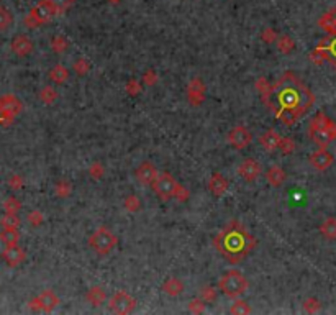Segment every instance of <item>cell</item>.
<instances>
[{
  "label": "cell",
  "mask_w": 336,
  "mask_h": 315,
  "mask_svg": "<svg viewBox=\"0 0 336 315\" xmlns=\"http://www.w3.org/2000/svg\"><path fill=\"white\" fill-rule=\"evenodd\" d=\"M67 46H69V43L64 37H54L51 41V48L56 53H64L67 50Z\"/></svg>",
  "instance_id": "obj_37"
},
{
  "label": "cell",
  "mask_w": 336,
  "mask_h": 315,
  "mask_svg": "<svg viewBox=\"0 0 336 315\" xmlns=\"http://www.w3.org/2000/svg\"><path fill=\"white\" fill-rule=\"evenodd\" d=\"M266 178H268V183L272 187H281L284 184L287 174H285V171L282 169L281 166H271L268 174H266Z\"/></svg>",
  "instance_id": "obj_21"
},
{
  "label": "cell",
  "mask_w": 336,
  "mask_h": 315,
  "mask_svg": "<svg viewBox=\"0 0 336 315\" xmlns=\"http://www.w3.org/2000/svg\"><path fill=\"white\" fill-rule=\"evenodd\" d=\"M0 225H2V228H18L20 217L17 214H5L2 219H0Z\"/></svg>",
  "instance_id": "obj_31"
},
{
  "label": "cell",
  "mask_w": 336,
  "mask_h": 315,
  "mask_svg": "<svg viewBox=\"0 0 336 315\" xmlns=\"http://www.w3.org/2000/svg\"><path fill=\"white\" fill-rule=\"evenodd\" d=\"M187 92H189V102H191L192 105L199 107V105L204 103V100H205V86L200 79H192L191 84H189Z\"/></svg>",
  "instance_id": "obj_12"
},
{
  "label": "cell",
  "mask_w": 336,
  "mask_h": 315,
  "mask_svg": "<svg viewBox=\"0 0 336 315\" xmlns=\"http://www.w3.org/2000/svg\"><path fill=\"white\" fill-rule=\"evenodd\" d=\"M251 312H253V309L249 307V304L246 300H241V299L235 300L233 305L230 307V313H235V315H248Z\"/></svg>",
  "instance_id": "obj_29"
},
{
  "label": "cell",
  "mask_w": 336,
  "mask_h": 315,
  "mask_svg": "<svg viewBox=\"0 0 336 315\" xmlns=\"http://www.w3.org/2000/svg\"><path fill=\"white\" fill-rule=\"evenodd\" d=\"M261 38L266 41V43H272V41H276L277 34H276L274 30H272V28H266V30L261 33Z\"/></svg>",
  "instance_id": "obj_50"
},
{
  "label": "cell",
  "mask_w": 336,
  "mask_h": 315,
  "mask_svg": "<svg viewBox=\"0 0 336 315\" xmlns=\"http://www.w3.org/2000/svg\"><path fill=\"white\" fill-rule=\"evenodd\" d=\"M59 304V297L50 289H46L40 294L38 297L30 300V309L31 310H41V312H53Z\"/></svg>",
  "instance_id": "obj_8"
},
{
  "label": "cell",
  "mask_w": 336,
  "mask_h": 315,
  "mask_svg": "<svg viewBox=\"0 0 336 315\" xmlns=\"http://www.w3.org/2000/svg\"><path fill=\"white\" fill-rule=\"evenodd\" d=\"M279 150H281L284 155H290V153L295 151V142H293V139L289 138V136L281 138V143H279Z\"/></svg>",
  "instance_id": "obj_36"
},
{
  "label": "cell",
  "mask_w": 336,
  "mask_h": 315,
  "mask_svg": "<svg viewBox=\"0 0 336 315\" xmlns=\"http://www.w3.org/2000/svg\"><path fill=\"white\" fill-rule=\"evenodd\" d=\"M20 112H22V102L15 95L7 94L0 97V115H2L4 120L12 122Z\"/></svg>",
  "instance_id": "obj_9"
},
{
  "label": "cell",
  "mask_w": 336,
  "mask_h": 315,
  "mask_svg": "<svg viewBox=\"0 0 336 315\" xmlns=\"http://www.w3.org/2000/svg\"><path fill=\"white\" fill-rule=\"evenodd\" d=\"M333 161H334L333 155H331L330 151H326V148H321L318 151H315L313 155L310 156L312 166L315 167V169H318V171L328 169V167L333 164Z\"/></svg>",
  "instance_id": "obj_14"
},
{
  "label": "cell",
  "mask_w": 336,
  "mask_h": 315,
  "mask_svg": "<svg viewBox=\"0 0 336 315\" xmlns=\"http://www.w3.org/2000/svg\"><path fill=\"white\" fill-rule=\"evenodd\" d=\"M108 2H110V4H118L120 0H108Z\"/></svg>",
  "instance_id": "obj_51"
},
{
  "label": "cell",
  "mask_w": 336,
  "mask_h": 315,
  "mask_svg": "<svg viewBox=\"0 0 336 315\" xmlns=\"http://www.w3.org/2000/svg\"><path fill=\"white\" fill-rule=\"evenodd\" d=\"M40 99L43 103L46 105H51L58 100V92H56V89H53L51 86H46L40 90Z\"/></svg>",
  "instance_id": "obj_28"
},
{
  "label": "cell",
  "mask_w": 336,
  "mask_h": 315,
  "mask_svg": "<svg viewBox=\"0 0 336 315\" xmlns=\"http://www.w3.org/2000/svg\"><path fill=\"white\" fill-rule=\"evenodd\" d=\"M158 79H159L158 74H156V71H153V69H150V71H146L143 74V82L146 84V86H155Z\"/></svg>",
  "instance_id": "obj_46"
},
{
  "label": "cell",
  "mask_w": 336,
  "mask_h": 315,
  "mask_svg": "<svg viewBox=\"0 0 336 315\" xmlns=\"http://www.w3.org/2000/svg\"><path fill=\"white\" fill-rule=\"evenodd\" d=\"M320 309H321V304H320V300H318V299H315V297L305 299V302H304V310H305L307 313H317Z\"/></svg>",
  "instance_id": "obj_35"
},
{
  "label": "cell",
  "mask_w": 336,
  "mask_h": 315,
  "mask_svg": "<svg viewBox=\"0 0 336 315\" xmlns=\"http://www.w3.org/2000/svg\"><path fill=\"white\" fill-rule=\"evenodd\" d=\"M71 192H72V186L69 181H59V183L56 184V195H58V197L66 199L71 195Z\"/></svg>",
  "instance_id": "obj_32"
},
{
  "label": "cell",
  "mask_w": 336,
  "mask_h": 315,
  "mask_svg": "<svg viewBox=\"0 0 336 315\" xmlns=\"http://www.w3.org/2000/svg\"><path fill=\"white\" fill-rule=\"evenodd\" d=\"M187 310L191 313H204L205 312V300L204 299H194L189 302Z\"/></svg>",
  "instance_id": "obj_38"
},
{
  "label": "cell",
  "mask_w": 336,
  "mask_h": 315,
  "mask_svg": "<svg viewBox=\"0 0 336 315\" xmlns=\"http://www.w3.org/2000/svg\"><path fill=\"white\" fill-rule=\"evenodd\" d=\"M22 208V202H20L17 197H9L4 202V210L7 214H17Z\"/></svg>",
  "instance_id": "obj_34"
},
{
  "label": "cell",
  "mask_w": 336,
  "mask_h": 315,
  "mask_svg": "<svg viewBox=\"0 0 336 315\" xmlns=\"http://www.w3.org/2000/svg\"><path fill=\"white\" fill-rule=\"evenodd\" d=\"M127 92L133 97L138 95L139 92H141V84H139L136 79H130L128 84H127Z\"/></svg>",
  "instance_id": "obj_45"
},
{
  "label": "cell",
  "mask_w": 336,
  "mask_h": 315,
  "mask_svg": "<svg viewBox=\"0 0 336 315\" xmlns=\"http://www.w3.org/2000/svg\"><path fill=\"white\" fill-rule=\"evenodd\" d=\"M163 291L167 294V296L177 297L179 294H182V291H184V284H182L177 277H169V279H166V281H164Z\"/></svg>",
  "instance_id": "obj_23"
},
{
  "label": "cell",
  "mask_w": 336,
  "mask_h": 315,
  "mask_svg": "<svg viewBox=\"0 0 336 315\" xmlns=\"http://www.w3.org/2000/svg\"><path fill=\"white\" fill-rule=\"evenodd\" d=\"M50 79L54 84H64L69 79V71L62 64H56L50 71Z\"/></svg>",
  "instance_id": "obj_26"
},
{
  "label": "cell",
  "mask_w": 336,
  "mask_h": 315,
  "mask_svg": "<svg viewBox=\"0 0 336 315\" xmlns=\"http://www.w3.org/2000/svg\"><path fill=\"white\" fill-rule=\"evenodd\" d=\"M103 172H105V169H103V166L100 163H94L92 166L89 167V174L95 179H100L103 176Z\"/></svg>",
  "instance_id": "obj_47"
},
{
  "label": "cell",
  "mask_w": 336,
  "mask_h": 315,
  "mask_svg": "<svg viewBox=\"0 0 336 315\" xmlns=\"http://www.w3.org/2000/svg\"><path fill=\"white\" fill-rule=\"evenodd\" d=\"M89 244H90V248H94L99 255H107L118 244V238L115 233H111L108 228L100 227L90 235Z\"/></svg>",
  "instance_id": "obj_4"
},
{
  "label": "cell",
  "mask_w": 336,
  "mask_h": 315,
  "mask_svg": "<svg viewBox=\"0 0 336 315\" xmlns=\"http://www.w3.org/2000/svg\"><path fill=\"white\" fill-rule=\"evenodd\" d=\"M86 299H87V302H90L94 307H100L105 300H107V294H105V291L99 288V286H94V288H90L87 291Z\"/></svg>",
  "instance_id": "obj_22"
},
{
  "label": "cell",
  "mask_w": 336,
  "mask_h": 315,
  "mask_svg": "<svg viewBox=\"0 0 336 315\" xmlns=\"http://www.w3.org/2000/svg\"><path fill=\"white\" fill-rule=\"evenodd\" d=\"M238 174H240L241 179H244L246 183H253V181L257 179L259 174H261V166H259L256 159L248 158L240 164V167H238Z\"/></svg>",
  "instance_id": "obj_11"
},
{
  "label": "cell",
  "mask_w": 336,
  "mask_h": 315,
  "mask_svg": "<svg viewBox=\"0 0 336 315\" xmlns=\"http://www.w3.org/2000/svg\"><path fill=\"white\" fill-rule=\"evenodd\" d=\"M158 174H159L158 169H156V167L153 166L151 163H143V164H139L138 169H136V179H138L141 184L151 186V184L156 181Z\"/></svg>",
  "instance_id": "obj_15"
},
{
  "label": "cell",
  "mask_w": 336,
  "mask_h": 315,
  "mask_svg": "<svg viewBox=\"0 0 336 315\" xmlns=\"http://www.w3.org/2000/svg\"><path fill=\"white\" fill-rule=\"evenodd\" d=\"M10 25H12V13L7 9H2V7H0V31L7 30Z\"/></svg>",
  "instance_id": "obj_40"
},
{
  "label": "cell",
  "mask_w": 336,
  "mask_h": 315,
  "mask_svg": "<svg viewBox=\"0 0 336 315\" xmlns=\"http://www.w3.org/2000/svg\"><path fill=\"white\" fill-rule=\"evenodd\" d=\"M320 233H321V236H325L326 240H334L336 238V219L334 217H330V219H326L323 223H321Z\"/></svg>",
  "instance_id": "obj_25"
},
{
  "label": "cell",
  "mask_w": 336,
  "mask_h": 315,
  "mask_svg": "<svg viewBox=\"0 0 336 315\" xmlns=\"http://www.w3.org/2000/svg\"><path fill=\"white\" fill-rule=\"evenodd\" d=\"M2 258L9 266H18L20 263L25 261L26 255H25V251L18 247V244H12V247H5Z\"/></svg>",
  "instance_id": "obj_16"
},
{
  "label": "cell",
  "mask_w": 336,
  "mask_h": 315,
  "mask_svg": "<svg viewBox=\"0 0 336 315\" xmlns=\"http://www.w3.org/2000/svg\"><path fill=\"white\" fill-rule=\"evenodd\" d=\"M313 100L315 97L309 87L292 73L284 74L271 87V92L264 97V102L287 127H292L297 118L310 109Z\"/></svg>",
  "instance_id": "obj_1"
},
{
  "label": "cell",
  "mask_w": 336,
  "mask_h": 315,
  "mask_svg": "<svg viewBox=\"0 0 336 315\" xmlns=\"http://www.w3.org/2000/svg\"><path fill=\"white\" fill-rule=\"evenodd\" d=\"M0 241H2L5 247L18 244V241H20L18 228H4L2 232H0Z\"/></svg>",
  "instance_id": "obj_24"
},
{
  "label": "cell",
  "mask_w": 336,
  "mask_h": 315,
  "mask_svg": "<svg viewBox=\"0 0 336 315\" xmlns=\"http://www.w3.org/2000/svg\"><path fill=\"white\" fill-rule=\"evenodd\" d=\"M279 143H281V135H279L276 130H268L261 136V145L266 151L279 150Z\"/></svg>",
  "instance_id": "obj_19"
},
{
  "label": "cell",
  "mask_w": 336,
  "mask_h": 315,
  "mask_svg": "<svg viewBox=\"0 0 336 315\" xmlns=\"http://www.w3.org/2000/svg\"><path fill=\"white\" fill-rule=\"evenodd\" d=\"M277 48H279V51H281V53L290 54L293 51V48H295V43H293V40L290 37L282 34V37L277 40Z\"/></svg>",
  "instance_id": "obj_30"
},
{
  "label": "cell",
  "mask_w": 336,
  "mask_h": 315,
  "mask_svg": "<svg viewBox=\"0 0 336 315\" xmlns=\"http://www.w3.org/2000/svg\"><path fill=\"white\" fill-rule=\"evenodd\" d=\"M151 186H153V191H155L161 199L167 200V199H172L174 195H176L179 183L171 176L169 172H159L156 181Z\"/></svg>",
  "instance_id": "obj_6"
},
{
  "label": "cell",
  "mask_w": 336,
  "mask_h": 315,
  "mask_svg": "<svg viewBox=\"0 0 336 315\" xmlns=\"http://www.w3.org/2000/svg\"><path fill=\"white\" fill-rule=\"evenodd\" d=\"M208 189L212 191V194L215 195V197H221V195L228 191V181H227V178L223 176V174H220V172H213L212 178H210Z\"/></svg>",
  "instance_id": "obj_18"
},
{
  "label": "cell",
  "mask_w": 336,
  "mask_h": 315,
  "mask_svg": "<svg viewBox=\"0 0 336 315\" xmlns=\"http://www.w3.org/2000/svg\"><path fill=\"white\" fill-rule=\"evenodd\" d=\"M330 127H334V123L325 114H321V112H318V114L313 117V120L310 122V130H315V128H330Z\"/></svg>",
  "instance_id": "obj_27"
},
{
  "label": "cell",
  "mask_w": 336,
  "mask_h": 315,
  "mask_svg": "<svg viewBox=\"0 0 336 315\" xmlns=\"http://www.w3.org/2000/svg\"><path fill=\"white\" fill-rule=\"evenodd\" d=\"M26 220L30 222V225H33V227H40L41 223L45 222V217H43V214L40 212V210H33V212L28 214Z\"/></svg>",
  "instance_id": "obj_42"
},
{
  "label": "cell",
  "mask_w": 336,
  "mask_h": 315,
  "mask_svg": "<svg viewBox=\"0 0 336 315\" xmlns=\"http://www.w3.org/2000/svg\"><path fill=\"white\" fill-rule=\"evenodd\" d=\"M251 139H253V135H251V131L244 127H235L228 133V143L236 150L246 148V146L251 143Z\"/></svg>",
  "instance_id": "obj_10"
},
{
  "label": "cell",
  "mask_w": 336,
  "mask_h": 315,
  "mask_svg": "<svg viewBox=\"0 0 336 315\" xmlns=\"http://www.w3.org/2000/svg\"><path fill=\"white\" fill-rule=\"evenodd\" d=\"M321 48H325L326 53H328V58H336V38L334 40H321L320 43Z\"/></svg>",
  "instance_id": "obj_43"
},
{
  "label": "cell",
  "mask_w": 336,
  "mask_h": 315,
  "mask_svg": "<svg viewBox=\"0 0 336 315\" xmlns=\"http://www.w3.org/2000/svg\"><path fill=\"white\" fill-rule=\"evenodd\" d=\"M135 307H136V300L125 291L115 292L108 300V309L114 313H120V315L130 313L135 310Z\"/></svg>",
  "instance_id": "obj_7"
},
{
  "label": "cell",
  "mask_w": 336,
  "mask_h": 315,
  "mask_svg": "<svg viewBox=\"0 0 336 315\" xmlns=\"http://www.w3.org/2000/svg\"><path fill=\"white\" fill-rule=\"evenodd\" d=\"M213 243L218 253L223 258H227L230 263H238L244 260L256 247L254 236L240 222L230 223L223 232L216 235Z\"/></svg>",
  "instance_id": "obj_2"
},
{
  "label": "cell",
  "mask_w": 336,
  "mask_h": 315,
  "mask_svg": "<svg viewBox=\"0 0 336 315\" xmlns=\"http://www.w3.org/2000/svg\"><path fill=\"white\" fill-rule=\"evenodd\" d=\"M189 191L184 187V186H180L179 184V187H177V191H176V195H174V199H176L177 202H185L187 199H189Z\"/></svg>",
  "instance_id": "obj_48"
},
{
  "label": "cell",
  "mask_w": 336,
  "mask_h": 315,
  "mask_svg": "<svg viewBox=\"0 0 336 315\" xmlns=\"http://www.w3.org/2000/svg\"><path fill=\"white\" fill-rule=\"evenodd\" d=\"M72 67H74V73L78 74V76H86V74L90 71L92 64H90V62H89L86 58H79V59L72 64Z\"/></svg>",
  "instance_id": "obj_33"
},
{
  "label": "cell",
  "mask_w": 336,
  "mask_h": 315,
  "mask_svg": "<svg viewBox=\"0 0 336 315\" xmlns=\"http://www.w3.org/2000/svg\"><path fill=\"white\" fill-rule=\"evenodd\" d=\"M310 135L313 138V142L317 143L318 146H321V148H326V146L336 138V125H334V127H330V128H315V130H310Z\"/></svg>",
  "instance_id": "obj_13"
},
{
  "label": "cell",
  "mask_w": 336,
  "mask_h": 315,
  "mask_svg": "<svg viewBox=\"0 0 336 315\" xmlns=\"http://www.w3.org/2000/svg\"><path fill=\"white\" fill-rule=\"evenodd\" d=\"M56 15L54 7L48 0H41L38 5H34L31 12L25 17V25L28 28H36L43 23H48Z\"/></svg>",
  "instance_id": "obj_5"
},
{
  "label": "cell",
  "mask_w": 336,
  "mask_h": 315,
  "mask_svg": "<svg viewBox=\"0 0 336 315\" xmlns=\"http://www.w3.org/2000/svg\"><path fill=\"white\" fill-rule=\"evenodd\" d=\"M9 186L13 189V191H18V189H22V186H23L22 176H18V174H13V176L9 179Z\"/></svg>",
  "instance_id": "obj_49"
},
{
  "label": "cell",
  "mask_w": 336,
  "mask_h": 315,
  "mask_svg": "<svg viewBox=\"0 0 336 315\" xmlns=\"http://www.w3.org/2000/svg\"><path fill=\"white\" fill-rule=\"evenodd\" d=\"M12 51L17 56H28L33 51V41L26 37V34H18L12 41Z\"/></svg>",
  "instance_id": "obj_17"
},
{
  "label": "cell",
  "mask_w": 336,
  "mask_h": 315,
  "mask_svg": "<svg viewBox=\"0 0 336 315\" xmlns=\"http://www.w3.org/2000/svg\"><path fill=\"white\" fill-rule=\"evenodd\" d=\"M218 289L225 294L227 297L236 299L243 296L244 292L248 291V281L240 271L236 269H230L225 274L220 277L218 281Z\"/></svg>",
  "instance_id": "obj_3"
},
{
  "label": "cell",
  "mask_w": 336,
  "mask_h": 315,
  "mask_svg": "<svg viewBox=\"0 0 336 315\" xmlns=\"http://www.w3.org/2000/svg\"><path fill=\"white\" fill-rule=\"evenodd\" d=\"M202 299L205 300V304H212L216 299V291L215 288H204L202 289Z\"/></svg>",
  "instance_id": "obj_44"
},
{
  "label": "cell",
  "mask_w": 336,
  "mask_h": 315,
  "mask_svg": "<svg viewBox=\"0 0 336 315\" xmlns=\"http://www.w3.org/2000/svg\"><path fill=\"white\" fill-rule=\"evenodd\" d=\"M48 2H50L54 7L56 13H62V12H66L69 7L74 4V0H48Z\"/></svg>",
  "instance_id": "obj_39"
},
{
  "label": "cell",
  "mask_w": 336,
  "mask_h": 315,
  "mask_svg": "<svg viewBox=\"0 0 336 315\" xmlns=\"http://www.w3.org/2000/svg\"><path fill=\"white\" fill-rule=\"evenodd\" d=\"M318 25L321 30H325L326 33L336 37V9H331L330 12H326L325 15L318 20Z\"/></svg>",
  "instance_id": "obj_20"
},
{
  "label": "cell",
  "mask_w": 336,
  "mask_h": 315,
  "mask_svg": "<svg viewBox=\"0 0 336 315\" xmlns=\"http://www.w3.org/2000/svg\"><path fill=\"white\" fill-rule=\"evenodd\" d=\"M139 207H141V202H139L136 195H128V197L125 199V208L130 210V212H138Z\"/></svg>",
  "instance_id": "obj_41"
}]
</instances>
